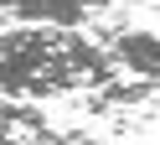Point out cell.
<instances>
[{
  "label": "cell",
  "instance_id": "obj_2",
  "mask_svg": "<svg viewBox=\"0 0 160 145\" xmlns=\"http://www.w3.org/2000/svg\"><path fill=\"white\" fill-rule=\"evenodd\" d=\"M108 10V0H0L5 21H47V26H83L88 16Z\"/></svg>",
  "mask_w": 160,
  "mask_h": 145
},
{
  "label": "cell",
  "instance_id": "obj_3",
  "mask_svg": "<svg viewBox=\"0 0 160 145\" xmlns=\"http://www.w3.org/2000/svg\"><path fill=\"white\" fill-rule=\"evenodd\" d=\"M108 47V57L119 62V67H129V72H139V78H155L160 83V36L155 31H114V36L103 41Z\"/></svg>",
  "mask_w": 160,
  "mask_h": 145
},
{
  "label": "cell",
  "instance_id": "obj_1",
  "mask_svg": "<svg viewBox=\"0 0 160 145\" xmlns=\"http://www.w3.org/2000/svg\"><path fill=\"white\" fill-rule=\"evenodd\" d=\"M114 72L119 62L72 26L26 21L16 31H0V93L11 99H52L72 88H98Z\"/></svg>",
  "mask_w": 160,
  "mask_h": 145
},
{
  "label": "cell",
  "instance_id": "obj_4",
  "mask_svg": "<svg viewBox=\"0 0 160 145\" xmlns=\"http://www.w3.org/2000/svg\"><path fill=\"white\" fill-rule=\"evenodd\" d=\"M0 140H62V130H52L36 109L0 104Z\"/></svg>",
  "mask_w": 160,
  "mask_h": 145
}]
</instances>
